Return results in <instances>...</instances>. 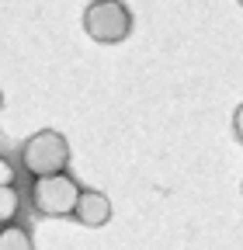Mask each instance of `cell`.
<instances>
[{
    "label": "cell",
    "instance_id": "obj_1",
    "mask_svg": "<svg viewBox=\"0 0 243 250\" xmlns=\"http://www.w3.org/2000/svg\"><path fill=\"white\" fill-rule=\"evenodd\" d=\"M66 160H70V143L59 136V132H52V129L35 132L32 139L21 146V167L32 174V177L63 174Z\"/></svg>",
    "mask_w": 243,
    "mask_h": 250
},
{
    "label": "cell",
    "instance_id": "obj_2",
    "mask_svg": "<svg viewBox=\"0 0 243 250\" xmlns=\"http://www.w3.org/2000/svg\"><path fill=\"white\" fill-rule=\"evenodd\" d=\"M83 28L94 42L115 45L122 39H129L132 31V14L122 0H94L87 11H83Z\"/></svg>",
    "mask_w": 243,
    "mask_h": 250
},
{
    "label": "cell",
    "instance_id": "obj_3",
    "mask_svg": "<svg viewBox=\"0 0 243 250\" xmlns=\"http://www.w3.org/2000/svg\"><path fill=\"white\" fill-rule=\"evenodd\" d=\"M77 202H80V188L70 174H45L35 177L32 184V205L42 215H70L77 212Z\"/></svg>",
    "mask_w": 243,
    "mask_h": 250
},
{
    "label": "cell",
    "instance_id": "obj_4",
    "mask_svg": "<svg viewBox=\"0 0 243 250\" xmlns=\"http://www.w3.org/2000/svg\"><path fill=\"white\" fill-rule=\"evenodd\" d=\"M83 226H104L111 219V202L101 195V191H80V202H77V212H73Z\"/></svg>",
    "mask_w": 243,
    "mask_h": 250
},
{
    "label": "cell",
    "instance_id": "obj_5",
    "mask_svg": "<svg viewBox=\"0 0 243 250\" xmlns=\"http://www.w3.org/2000/svg\"><path fill=\"white\" fill-rule=\"evenodd\" d=\"M0 250H32V236L21 226L7 223V226H0Z\"/></svg>",
    "mask_w": 243,
    "mask_h": 250
},
{
    "label": "cell",
    "instance_id": "obj_6",
    "mask_svg": "<svg viewBox=\"0 0 243 250\" xmlns=\"http://www.w3.org/2000/svg\"><path fill=\"white\" fill-rule=\"evenodd\" d=\"M18 191H14V184H0V226H7L11 219L18 215Z\"/></svg>",
    "mask_w": 243,
    "mask_h": 250
},
{
    "label": "cell",
    "instance_id": "obj_7",
    "mask_svg": "<svg viewBox=\"0 0 243 250\" xmlns=\"http://www.w3.org/2000/svg\"><path fill=\"white\" fill-rule=\"evenodd\" d=\"M11 181H14V167H11V160L0 156V184H11Z\"/></svg>",
    "mask_w": 243,
    "mask_h": 250
},
{
    "label": "cell",
    "instance_id": "obj_8",
    "mask_svg": "<svg viewBox=\"0 0 243 250\" xmlns=\"http://www.w3.org/2000/svg\"><path fill=\"white\" fill-rule=\"evenodd\" d=\"M233 129H236V136L243 139V104L236 108V115H233Z\"/></svg>",
    "mask_w": 243,
    "mask_h": 250
},
{
    "label": "cell",
    "instance_id": "obj_9",
    "mask_svg": "<svg viewBox=\"0 0 243 250\" xmlns=\"http://www.w3.org/2000/svg\"><path fill=\"white\" fill-rule=\"evenodd\" d=\"M0 104H4V94H0Z\"/></svg>",
    "mask_w": 243,
    "mask_h": 250
},
{
    "label": "cell",
    "instance_id": "obj_10",
    "mask_svg": "<svg viewBox=\"0 0 243 250\" xmlns=\"http://www.w3.org/2000/svg\"><path fill=\"white\" fill-rule=\"evenodd\" d=\"M240 7H243V0H240Z\"/></svg>",
    "mask_w": 243,
    "mask_h": 250
}]
</instances>
